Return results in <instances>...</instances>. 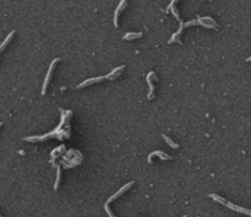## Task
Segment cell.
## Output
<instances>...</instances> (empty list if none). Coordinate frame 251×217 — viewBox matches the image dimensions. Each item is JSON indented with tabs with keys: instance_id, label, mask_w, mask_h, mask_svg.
Wrapping results in <instances>:
<instances>
[{
	"instance_id": "obj_1",
	"label": "cell",
	"mask_w": 251,
	"mask_h": 217,
	"mask_svg": "<svg viewBox=\"0 0 251 217\" xmlns=\"http://www.w3.org/2000/svg\"><path fill=\"white\" fill-rule=\"evenodd\" d=\"M213 200H216V201H219L220 204H224L227 207H229L230 210H234V211H238V212H243V214H245V215H248V216H250V211L249 210H245V209H241V207H239V206H236V205H234V204H230L229 201H227V200H224V199H222V198H219L218 195H216V194H211L210 195Z\"/></svg>"
},
{
	"instance_id": "obj_2",
	"label": "cell",
	"mask_w": 251,
	"mask_h": 217,
	"mask_svg": "<svg viewBox=\"0 0 251 217\" xmlns=\"http://www.w3.org/2000/svg\"><path fill=\"white\" fill-rule=\"evenodd\" d=\"M179 23H180V27H179L178 32H175V33L172 36L170 40H169V43H173V42H180V36H181V33H183L184 28H185V27H188V26H191V25H197V20H196V21H189V22H184V21L180 19V20H179Z\"/></svg>"
},
{
	"instance_id": "obj_3",
	"label": "cell",
	"mask_w": 251,
	"mask_h": 217,
	"mask_svg": "<svg viewBox=\"0 0 251 217\" xmlns=\"http://www.w3.org/2000/svg\"><path fill=\"white\" fill-rule=\"evenodd\" d=\"M59 60H60V59H59V58H57V59H54V60L52 62V64L49 65V69H48V71H47L45 79H44V82H43V87H42V95H45L47 87H48V85H49V82H50V79H52V75H53V70H54V68H55V65H57V63H58Z\"/></svg>"
},
{
	"instance_id": "obj_4",
	"label": "cell",
	"mask_w": 251,
	"mask_h": 217,
	"mask_svg": "<svg viewBox=\"0 0 251 217\" xmlns=\"http://www.w3.org/2000/svg\"><path fill=\"white\" fill-rule=\"evenodd\" d=\"M197 23L207 27V28H215V30H218V25L216 23V21L210 17V16H205V17H197Z\"/></svg>"
},
{
	"instance_id": "obj_5",
	"label": "cell",
	"mask_w": 251,
	"mask_h": 217,
	"mask_svg": "<svg viewBox=\"0 0 251 217\" xmlns=\"http://www.w3.org/2000/svg\"><path fill=\"white\" fill-rule=\"evenodd\" d=\"M132 185H134V181H129V183H127V184H125V185H124V186H123L120 190H118L115 194H113V195H112V196H110V198L107 200V202H105V204H108V205H109V202H112V201H114L115 199H118L119 196H121V195L125 193L126 190H129V188H130V186H132Z\"/></svg>"
},
{
	"instance_id": "obj_6",
	"label": "cell",
	"mask_w": 251,
	"mask_h": 217,
	"mask_svg": "<svg viewBox=\"0 0 251 217\" xmlns=\"http://www.w3.org/2000/svg\"><path fill=\"white\" fill-rule=\"evenodd\" d=\"M126 4H127V0H120L119 5H118V7H117V10H115V12H114V26H115V27L119 26V22H118L119 15H120V12L125 9Z\"/></svg>"
},
{
	"instance_id": "obj_7",
	"label": "cell",
	"mask_w": 251,
	"mask_h": 217,
	"mask_svg": "<svg viewBox=\"0 0 251 217\" xmlns=\"http://www.w3.org/2000/svg\"><path fill=\"white\" fill-rule=\"evenodd\" d=\"M152 77H156V74L153 71H151L148 75H147V83H148V86H150V93H148V100H153L155 98V86H153V83H152Z\"/></svg>"
},
{
	"instance_id": "obj_8",
	"label": "cell",
	"mask_w": 251,
	"mask_h": 217,
	"mask_svg": "<svg viewBox=\"0 0 251 217\" xmlns=\"http://www.w3.org/2000/svg\"><path fill=\"white\" fill-rule=\"evenodd\" d=\"M105 80V76H98V77H92V79H88V80H85L83 82H81L77 87L79 88H82V87H86V86H90V85H93V83H97V82H100Z\"/></svg>"
},
{
	"instance_id": "obj_9",
	"label": "cell",
	"mask_w": 251,
	"mask_h": 217,
	"mask_svg": "<svg viewBox=\"0 0 251 217\" xmlns=\"http://www.w3.org/2000/svg\"><path fill=\"white\" fill-rule=\"evenodd\" d=\"M125 69V65H121V66H119V68H115V69H113L112 71L109 72L107 76H105V80H110V81H114L120 74H121V71Z\"/></svg>"
},
{
	"instance_id": "obj_10",
	"label": "cell",
	"mask_w": 251,
	"mask_h": 217,
	"mask_svg": "<svg viewBox=\"0 0 251 217\" xmlns=\"http://www.w3.org/2000/svg\"><path fill=\"white\" fill-rule=\"evenodd\" d=\"M153 156H158V157H160V160H164V161H169V160H172V157H170L169 155H167L165 152H162V151H155V152L150 153V156H148V162H150V163L152 162V157H153Z\"/></svg>"
},
{
	"instance_id": "obj_11",
	"label": "cell",
	"mask_w": 251,
	"mask_h": 217,
	"mask_svg": "<svg viewBox=\"0 0 251 217\" xmlns=\"http://www.w3.org/2000/svg\"><path fill=\"white\" fill-rule=\"evenodd\" d=\"M15 32H16V31H11V32H10V33L7 35V37H6L5 39H4V42H2L1 44H0V54H1V52H2V50H4L5 48H6V45H7L9 43H10V40L12 39V37L15 36Z\"/></svg>"
},
{
	"instance_id": "obj_12",
	"label": "cell",
	"mask_w": 251,
	"mask_h": 217,
	"mask_svg": "<svg viewBox=\"0 0 251 217\" xmlns=\"http://www.w3.org/2000/svg\"><path fill=\"white\" fill-rule=\"evenodd\" d=\"M142 33L141 32H127L125 36L123 37V39L125 40H132V39H136V38H141Z\"/></svg>"
},
{
	"instance_id": "obj_13",
	"label": "cell",
	"mask_w": 251,
	"mask_h": 217,
	"mask_svg": "<svg viewBox=\"0 0 251 217\" xmlns=\"http://www.w3.org/2000/svg\"><path fill=\"white\" fill-rule=\"evenodd\" d=\"M60 177H62V169H60V166H57V179L54 183V190H58V186L60 184Z\"/></svg>"
},
{
	"instance_id": "obj_14",
	"label": "cell",
	"mask_w": 251,
	"mask_h": 217,
	"mask_svg": "<svg viewBox=\"0 0 251 217\" xmlns=\"http://www.w3.org/2000/svg\"><path fill=\"white\" fill-rule=\"evenodd\" d=\"M162 136H163V139L165 140V143L169 145V146H170L172 148H179V145L175 144V143H174L173 140H170V138H168V136H167V135H164V134H163Z\"/></svg>"
},
{
	"instance_id": "obj_15",
	"label": "cell",
	"mask_w": 251,
	"mask_h": 217,
	"mask_svg": "<svg viewBox=\"0 0 251 217\" xmlns=\"http://www.w3.org/2000/svg\"><path fill=\"white\" fill-rule=\"evenodd\" d=\"M104 209H105L107 214L109 215V217H115V216H114V215H113V212L110 211V209H109V205H108V204H104Z\"/></svg>"
},
{
	"instance_id": "obj_16",
	"label": "cell",
	"mask_w": 251,
	"mask_h": 217,
	"mask_svg": "<svg viewBox=\"0 0 251 217\" xmlns=\"http://www.w3.org/2000/svg\"><path fill=\"white\" fill-rule=\"evenodd\" d=\"M178 0H172V2H170V5H175V2H177Z\"/></svg>"
},
{
	"instance_id": "obj_17",
	"label": "cell",
	"mask_w": 251,
	"mask_h": 217,
	"mask_svg": "<svg viewBox=\"0 0 251 217\" xmlns=\"http://www.w3.org/2000/svg\"><path fill=\"white\" fill-rule=\"evenodd\" d=\"M1 125H2V123H0V128H1Z\"/></svg>"
},
{
	"instance_id": "obj_18",
	"label": "cell",
	"mask_w": 251,
	"mask_h": 217,
	"mask_svg": "<svg viewBox=\"0 0 251 217\" xmlns=\"http://www.w3.org/2000/svg\"><path fill=\"white\" fill-rule=\"evenodd\" d=\"M183 217H188V216H186V215H185V216H183Z\"/></svg>"
},
{
	"instance_id": "obj_19",
	"label": "cell",
	"mask_w": 251,
	"mask_h": 217,
	"mask_svg": "<svg viewBox=\"0 0 251 217\" xmlns=\"http://www.w3.org/2000/svg\"><path fill=\"white\" fill-rule=\"evenodd\" d=\"M0 217H1V215H0Z\"/></svg>"
}]
</instances>
